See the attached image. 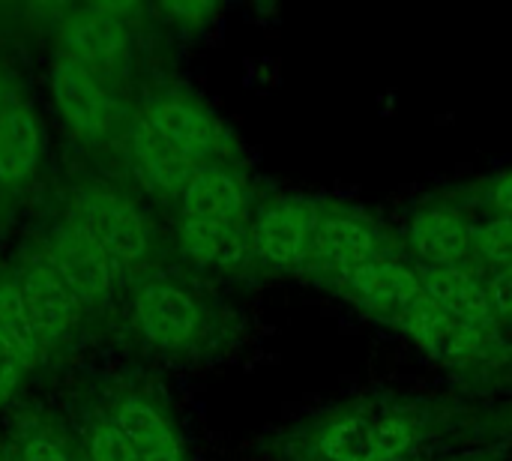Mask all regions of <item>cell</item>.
Masks as SVG:
<instances>
[{"label":"cell","instance_id":"cell-4","mask_svg":"<svg viewBox=\"0 0 512 461\" xmlns=\"http://www.w3.org/2000/svg\"><path fill=\"white\" fill-rule=\"evenodd\" d=\"M378 258H384V246H381L378 228L369 219L357 213H345V210H333L321 216L312 261H309L312 273H324L333 282H339L348 273Z\"/></svg>","mask_w":512,"mask_h":461},{"label":"cell","instance_id":"cell-2","mask_svg":"<svg viewBox=\"0 0 512 461\" xmlns=\"http://www.w3.org/2000/svg\"><path fill=\"white\" fill-rule=\"evenodd\" d=\"M183 198V246L201 264H219L240 252L246 192L225 168H198Z\"/></svg>","mask_w":512,"mask_h":461},{"label":"cell","instance_id":"cell-10","mask_svg":"<svg viewBox=\"0 0 512 461\" xmlns=\"http://www.w3.org/2000/svg\"><path fill=\"white\" fill-rule=\"evenodd\" d=\"M420 270V282L426 297L444 309L447 315H453L456 321L480 330L489 339H498V315L495 306L489 300L486 282H480L471 270L465 267H417Z\"/></svg>","mask_w":512,"mask_h":461},{"label":"cell","instance_id":"cell-21","mask_svg":"<svg viewBox=\"0 0 512 461\" xmlns=\"http://www.w3.org/2000/svg\"><path fill=\"white\" fill-rule=\"evenodd\" d=\"M486 291L498 321H512V267H495L486 279Z\"/></svg>","mask_w":512,"mask_h":461},{"label":"cell","instance_id":"cell-9","mask_svg":"<svg viewBox=\"0 0 512 461\" xmlns=\"http://www.w3.org/2000/svg\"><path fill=\"white\" fill-rule=\"evenodd\" d=\"M51 90L63 120L81 135H105L120 114V105L108 96L105 84L66 57H60L51 69Z\"/></svg>","mask_w":512,"mask_h":461},{"label":"cell","instance_id":"cell-23","mask_svg":"<svg viewBox=\"0 0 512 461\" xmlns=\"http://www.w3.org/2000/svg\"><path fill=\"white\" fill-rule=\"evenodd\" d=\"M486 201L498 210V216H512V168H507L501 177L492 180Z\"/></svg>","mask_w":512,"mask_h":461},{"label":"cell","instance_id":"cell-13","mask_svg":"<svg viewBox=\"0 0 512 461\" xmlns=\"http://www.w3.org/2000/svg\"><path fill=\"white\" fill-rule=\"evenodd\" d=\"M474 231L462 213L450 207H429L411 219L408 240L423 267H465L474 258Z\"/></svg>","mask_w":512,"mask_h":461},{"label":"cell","instance_id":"cell-6","mask_svg":"<svg viewBox=\"0 0 512 461\" xmlns=\"http://www.w3.org/2000/svg\"><path fill=\"white\" fill-rule=\"evenodd\" d=\"M399 327L423 348L435 363L453 366V369H468L486 360L489 348L495 339L483 336L480 330L456 321L444 309H438L429 297H423L402 321Z\"/></svg>","mask_w":512,"mask_h":461},{"label":"cell","instance_id":"cell-11","mask_svg":"<svg viewBox=\"0 0 512 461\" xmlns=\"http://www.w3.org/2000/svg\"><path fill=\"white\" fill-rule=\"evenodd\" d=\"M48 264L57 270L78 303H96L111 285V261L75 222L51 234Z\"/></svg>","mask_w":512,"mask_h":461},{"label":"cell","instance_id":"cell-24","mask_svg":"<svg viewBox=\"0 0 512 461\" xmlns=\"http://www.w3.org/2000/svg\"><path fill=\"white\" fill-rule=\"evenodd\" d=\"M21 360L6 348V345H0V399H6L12 390H15V384H18V375H21Z\"/></svg>","mask_w":512,"mask_h":461},{"label":"cell","instance_id":"cell-26","mask_svg":"<svg viewBox=\"0 0 512 461\" xmlns=\"http://www.w3.org/2000/svg\"><path fill=\"white\" fill-rule=\"evenodd\" d=\"M399 461H420V459H411V456H408V459H399Z\"/></svg>","mask_w":512,"mask_h":461},{"label":"cell","instance_id":"cell-15","mask_svg":"<svg viewBox=\"0 0 512 461\" xmlns=\"http://www.w3.org/2000/svg\"><path fill=\"white\" fill-rule=\"evenodd\" d=\"M156 132L195 168L219 153V126L216 120L186 99H162L147 114Z\"/></svg>","mask_w":512,"mask_h":461},{"label":"cell","instance_id":"cell-20","mask_svg":"<svg viewBox=\"0 0 512 461\" xmlns=\"http://www.w3.org/2000/svg\"><path fill=\"white\" fill-rule=\"evenodd\" d=\"M90 456H93V461H138L132 456L129 444L123 441V435L117 432V426L96 432V438L90 444Z\"/></svg>","mask_w":512,"mask_h":461},{"label":"cell","instance_id":"cell-1","mask_svg":"<svg viewBox=\"0 0 512 461\" xmlns=\"http://www.w3.org/2000/svg\"><path fill=\"white\" fill-rule=\"evenodd\" d=\"M426 423L399 405L342 408L315 423L303 447L312 461H399L423 441Z\"/></svg>","mask_w":512,"mask_h":461},{"label":"cell","instance_id":"cell-19","mask_svg":"<svg viewBox=\"0 0 512 461\" xmlns=\"http://www.w3.org/2000/svg\"><path fill=\"white\" fill-rule=\"evenodd\" d=\"M474 255L492 267H512V216H495L477 225Z\"/></svg>","mask_w":512,"mask_h":461},{"label":"cell","instance_id":"cell-7","mask_svg":"<svg viewBox=\"0 0 512 461\" xmlns=\"http://www.w3.org/2000/svg\"><path fill=\"white\" fill-rule=\"evenodd\" d=\"M66 60L90 72L96 81L123 75L129 63V36L120 18L108 9H87L66 24Z\"/></svg>","mask_w":512,"mask_h":461},{"label":"cell","instance_id":"cell-18","mask_svg":"<svg viewBox=\"0 0 512 461\" xmlns=\"http://www.w3.org/2000/svg\"><path fill=\"white\" fill-rule=\"evenodd\" d=\"M0 345H6L21 363L33 360L36 348H39V339L30 327L21 294L12 285L0 288Z\"/></svg>","mask_w":512,"mask_h":461},{"label":"cell","instance_id":"cell-3","mask_svg":"<svg viewBox=\"0 0 512 461\" xmlns=\"http://www.w3.org/2000/svg\"><path fill=\"white\" fill-rule=\"evenodd\" d=\"M321 204L315 198L288 195L261 210L249 231V246L261 261L279 270H309L315 234L321 225Z\"/></svg>","mask_w":512,"mask_h":461},{"label":"cell","instance_id":"cell-16","mask_svg":"<svg viewBox=\"0 0 512 461\" xmlns=\"http://www.w3.org/2000/svg\"><path fill=\"white\" fill-rule=\"evenodd\" d=\"M132 153H135L138 174L159 195H183L186 186L192 183V177L198 174V168L192 162H186L177 150H171V144L156 132L150 117L135 120Z\"/></svg>","mask_w":512,"mask_h":461},{"label":"cell","instance_id":"cell-12","mask_svg":"<svg viewBox=\"0 0 512 461\" xmlns=\"http://www.w3.org/2000/svg\"><path fill=\"white\" fill-rule=\"evenodd\" d=\"M135 318L141 333L159 348H183L201 327L198 303L174 285H147L135 297Z\"/></svg>","mask_w":512,"mask_h":461},{"label":"cell","instance_id":"cell-5","mask_svg":"<svg viewBox=\"0 0 512 461\" xmlns=\"http://www.w3.org/2000/svg\"><path fill=\"white\" fill-rule=\"evenodd\" d=\"M111 264H126L144 255L147 231L138 216V210L108 192V189H90L78 198V222H75Z\"/></svg>","mask_w":512,"mask_h":461},{"label":"cell","instance_id":"cell-25","mask_svg":"<svg viewBox=\"0 0 512 461\" xmlns=\"http://www.w3.org/2000/svg\"><path fill=\"white\" fill-rule=\"evenodd\" d=\"M24 461H69V456L48 438H33L24 447Z\"/></svg>","mask_w":512,"mask_h":461},{"label":"cell","instance_id":"cell-8","mask_svg":"<svg viewBox=\"0 0 512 461\" xmlns=\"http://www.w3.org/2000/svg\"><path fill=\"white\" fill-rule=\"evenodd\" d=\"M336 285L345 288L366 309L390 315L396 324L426 297L423 282H420V270L408 267L405 261L387 258V255L354 270V273H348Z\"/></svg>","mask_w":512,"mask_h":461},{"label":"cell","instance_id":"cell-14","mask_svg":"<svg viewBox=\"0 0 512 461\" xmlns=\"http://www.w3.org/2000/svg\"><path fill=\"white\" fill-rule=\"evenodd\" d=\"M18 294H21L24 312H27L30 327H33L39 342L60 339L72 327V321L78 315L75 294L66 288V282L57 276V270L48 261L45 264H33L24 273Z\"/></svg>","mask_w":512,"mask_h":461},{"label":"cell","instance_id":"cell-22","mask_svg":"<svg viewBox=\"0 0 512 461\" xmlns=\"http://www.w3.org/2000/svg\"><path fill=\"white\" fill-rule=\"evenodd\" d=\"M21 105L18 93L6 84V78L0 75V177H3V147H6V132H9V120L12 111Z\"/></svg>","mask_w":512,"mask_h":461},{"label":"cell","instance_id":"cell-17","mask_svg":"<svg viewBox=\"0 0 512 461\" xmlns=\"http://www.w3.org/2000/svg\"><path fill=\"white\" fill-rule=\"evenodd\" d=\"M117 432L138 461H183L177 435L144 402H126L117 414Z\"/></svg>","mask_w":512,"mask_h":461}]
</instances>
